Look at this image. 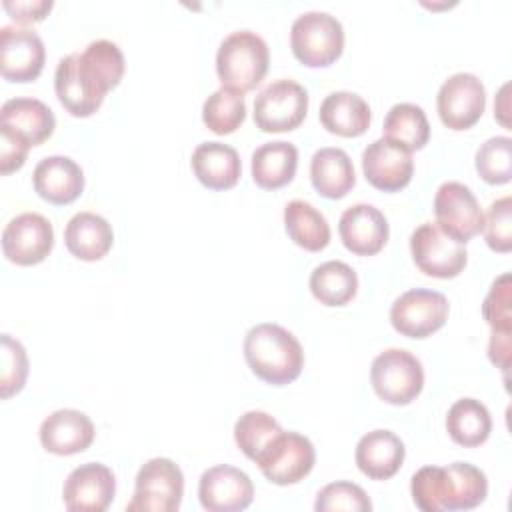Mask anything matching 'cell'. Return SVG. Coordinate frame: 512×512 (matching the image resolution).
<instances>
[{
	"instance_id": "1",
	"label": "cell",
	"mask_w": 512,
	"mask_h": 512,
	"mask_svg": "<svg viewBox=\"0 0 512 512\" xmlns=\"http://www.w3.org/2000/svg\"><path fill=\"white\" fill-rule=\"evenodd\" d=\"M124 76V54L112 40H92L82 52L60 58L54 90L60 104L76 118L92 116L104 96Z\"/></svg>"
},
{
	"instance_id": "2",
	"label": "cell",
	"mask_w": 512,
	"mask_h": 512,
	"mask_svg": "<svg viewBox=\"0 0 512 512\" xmlns=\"http://www.w3.org/2000/svg\"><path fill=\"white\" fill-rule=\"evenodd\" d=\"M244 358L250 370L272 386L290 384L304 366V350L298 338L274 322H260L246 332Z\"/></svg>"
},
{
	"instance_id": "3",
	"label": "cell",
	"mask_w": 512,
	"mask_h": 512,
	"mask_svg": "<svg viewBox=\"0 0 512 512\" xmlns=\"http://www.w3.org/2000/svg\"><path fill=\"white\" fill-rule=\"evenodd\" d=\"M270 52L262 36L252 30L230 32L216 52V74L224 88L254 90L268 72Z\"/></svg>"
},
{
	"instance_id": "4",
	"label": "cell",
	"mask_w": 512,
	"mask_h": 512,
	"mask_svg": "<svg viewBox=\"0 0 512 512\" xmlns=\"http://www.w3.org/2000/svg\"><path fill=\"white\" fill-rule=\"evenodd\" d=\"M290 46L304 66H330L344 50L342 22L322 10L302 12L290 26Z\"/></svg>"
},
{
	"instance_id": "5",
	"label": "cell",
	"mask_w": 512,
	"mask_h": 512,
	"mask_svg": "<svg viewBox=\"0 0 512 512\" xmlns=\"http://www.w3.org/2000/svg\"><path fill=\"white\" fill-rule=\"evenodd\" d=\"M370 382L384 402L402 406L422 392L424 368L412 352L404 348H388L372 360Z\"/></svg>"
},
{
	"instance_id": "6",
	"label": "cell",
	"mask_w": 512,
	"mask_h": 512,
	"mask_svg": "<svg viewBox=\"0 0 512 512\" xmlns=\"http://www.w3.org/2000/svg\"><path fill=\"white\" fill-rule=\"evenodd\" d=\"M184 496V474L170 458H150L136 474L134 496L126 510L176 512Z\"/></svg>"
},
{
	"instance_id": "7",
	"label": "cell",
	"mask_w": 512,
	"mask_h": 512,
	"mask_svg": "<svg viewBox=\"0 0 512 512\" xmlns=\"http://www.w3.org/2000/svg\"><path fill=\"white\" fill-rule=\"evenodd\" d=\"M308 112V92L290 78L264 86L254 98V124L262 132H288L298 128Z\"/></svg>"
},
{
	"instance_id": "8",
	"label": "cell",
	"mask_w": 512,
	"mask_h": 512,
	"mask_svg": "<svg viewBox=\"0 0 512 512\" xmlns=\"http://www.w3.org/2000/svg\"><path fill=\"white\" fill-rule=\"evenodd\" d=\"M254 462L268 482L288 486L310 474L316 462V450L304 434L282 430Z\"/></svg>"
},
{
	"instance_id": "9",
	"label": "cell",
	"mask_w": 512,
	"mask_h": 512,
	"mask_svg": "<svg viewBox=\"0 0 512 512\" xmlns=\"http://www.w3.org/2000/svg\"><path fill=\"white\" fill-rule=\"evenodd\" d=\"M448 298L430 288L402 292L390 306V322L396 332L408 338H426L448 320Z\"/></svg>"
},
{
	"instance_id": "10",
	"label": "cell",
	"mask_w": 512,
	"mask_h": 512,
	"mask_svg": "<svg viewBox=\"0 0 512 512\" xmlns=\"http://www.w3.org/2000/svg\"><path fill=\"white\" fill-rule=\"evenodd\" d=\"M412 260L420 272L432 278H454L466 262V244L450 238L436 222H424L410 234Z\"/></svg>"
},
{
	"instance_id": "11",
	"label": "cell",
	"mask_w": 512,
	"mask_h": 512,
	"mask_svg": "<svg viewBox=\"0 0 512 512\" xmlns=\"http://www.w3.org/2000/svg\"><path fill=\"white\" fill-rule=\"evenodd\" d=\"M436 224L450 238L466 244L482 232L484 212L476 194L462 182H442L434 194Z\"/></svg>"
},
{
	"instance_id": "12",
	"label": "cell",
	"mask_w": 512,
	"mask_h": 512,
	"mask_svg": "<svg viewBox=\"0 0 512 512\" xmlns=\"http://www.w3.org/2000/svg\"><path fill=\"white\" fill-rule=\"evenodd\" d=\"M436 108L442 124L450 130L472 128L486 108V88L470 72L448 76L436 96Z\"/></svg>"
},
{
	"instance_id": "13",
	"label": "cell",
	"mask_w": 512,
	"mask_h": 512,
	"mask_svg": "<svg viewBox=\"0 0 512 512\" xmlns=\"http://www.w3.org/2000/svg\"><path fill=\"white\" fill-rule=\"evenodd\" d=\"M54 246V228L50 220L38 212H22L14 216L2 230V252L18 266L42 262Z\"/></svg>"
},
{
	"instance_id": "14",
	"label": "cell",
	"mask_w": 512,
	"mask_h": 512,
	"mask_svg": "<svg viewBox=\"0 0 512 512\" xmlns=\"http://www.w3.org/2000/svg\"><path fill=\"white\" fill-rule=\"evenodd\" d=\"M46 48L42 38L26 26L0 28V72L10 82L36 80L44 68Z\"/></svg>"
},
{
	"instance_id": "15",
	"label": "cell",
	"mask_w": 512,
	"mask_h": 512,
	"mask_svg": "<svg viewBox=\"0 0 512 512\" xmlns=\"http://www.w3.org/2000/svg\"><path fill=\"white\" fill-rule=\"evenodd\" d=\"M198 498L208 512H240L252 504L254 484L240 468L218 464L202 472Z\"/></svg>"
},
{
	"instance_id": "16",
	"label": "cell",
	"mask_w": 512,
	"mask_h": 512,
	"mask_svg": "<svg viewBox=\"0 0 512 512\" xmlns=\"http://www.w3.org/2000/svg\"><path fill=\"white\" fill-rule=\"evenodd\" d=\"M116 494V478L106 464L86 462L74 468L62 488L70 512H104Z\"/></svg>"
},
{
	"instance_id": "17",
	"label": "cell",
	"mask_w": 512,
	"mask_h": 512,
	"mask_svg": "<svg viewBox=\"0 0 512 512\" xmlns=\"http://www.w3.org/2000/svg\"><path fill=\"white\" fill-rule=\"evenodd\" d=\"M362 170L366 180L374 188L384 192H396L412 180V152L382 136L364 148Z\"/></svg>"
},
{
	"instance_id": "18",
	"label": "cell",
	"mask_w": 512,
	"mask_h": 512,
	"mask_svg": "<svg viewBox=\"0 0 512 512\" xmlns=\"http://www.w3.org/2000/svg\"><path fill=\"white\" fill-rule=\"evenodd\" d=\"M342 244L358 256H372L388 242L390 226L386 216L372 204L348 206L338 220Z\"/></svg>"
},
{
	"instance_id": "19",
	"label": "cell",
	"mask_w": 512,
	"mask_h": 512,
	"mask_svg": "<svg viewBox=\"0 0 512 512\" xmlns=\"http://www.w3.org/2000/svg\"><path fill=\"white\" fill-rule=\"evenodd\" d=\"M38 436L44 450L56 456H72L84 452L92 444L94 424L84 412L62 408L42 420Z\"/></svg>"
},
{
	"instance_id": "20",
	"label": "cell",
	"mask_w": 512,
	"mask_h": 512,
	"mask_svg": "<svg viewBox=\"0 0 512 512\" xmlns=\"http://www.w3.org/2000/svg\"><path fill=\"white\" fill-rule=\"evenodd\" d=\"M32 184L40 198L62 206L74 202L82 194L84 172L70 156H46L36 164Z\"/></svg>"
},
{
	"instance_id": "21",
	"label": "cell",
	"mask_w": 512,
	"mask_h": 512,
	"mask_svg": "<svg viewBox=\"0 0 512 512\" xmlns=\"http://www.w3.org/2000/svg\"><path fill=\"white\" fill-rule=\"evenodd\" d=\"M404 442L392 430H372L356 444V466L370 480L392 478L404 462Z\"/></svg>"
},
{
	"instance_id": "22",
	"label": "cell",
	"mask_w": 512,
	"mask_h": 512,
	"mask_svg": "<svg viewBox=\"0 0 512 512\" xmlns=\"http://www.w3.org/2000/svg\"><path fill=\"white\" fill-rule=\"evenodd\" d=\"M190 164L194 176L210 190L232 188L242 172V162L236 148L218 140L198 144L192 152Z\"/></svg>"
},
{
	"instance_id": "23",
	"label": "cell",
	"mask_w": 512,
	"mask_h": 512,
	"mask_svg": "<svg viewBox=\"0 0 512 512\" xmlns=\"http://www.w3.org/2000/svg\"><path fill=\"white\" fill-rule=\"evenodd\" d=\"M488 496L486 474L470 462L442 466V512L472 510Z\"/></svg>"
},
{
	"instance_id": "24",
	"label": "cell",
	"mask_w": 512,
	"mask_h": 512,
	"mask_svg": "<svg viewBox=\"0 0 512 512\" xmlns=\"http://www.w3.org/2000/svg\"><path fill=\"white\" fill-rule=\"evenodd\" d=\"M318 116L328 132L344 138H356L368 130L372 112L360 94L338 90L330 92L322 100Z\"/></svg>"
},
{
	"instance_id": "25",
	"label": "cell",
	"mask_w": 512,
	"mask_h": 512,
	"mask_svg": "<svg viewBox=\"0 0 512 512\" xmlns=\"http://www.w3.org/2000/svg\"><path fill=\"white\" fill-rule=\"evenodd\" d=\"M64 242L70 254L94 262L108 254L114 242V232L104 216L96 212H78L64 228Z\"/></svg>"
},
{
	"instance_id": "26",
	"label": "cell",
	"mask_w": 512,
	"mask_h": 512,
	"mask_svg": "<svg viewBox=\"0 0 512 512\" xmlns=\"http://www.w3.org/2000/svg\"><path fill=\"white\" fill-rule=\"evenodd\" d=\"M310 180L316 192L324 198H344L356 184L352 158L336 146L320 148L310 160Z\"/></svg>"
},
{
	"instance_id": "27",
	"label": "cell",
	"mask_w": 512,
	"mask_h": 512,
	"mask_svg": "<svg viewBox=\"0 0 512 512\" xmlns=\"http://www.w3.org/2000/svg\"><path fill=\"white\" fill-rule=\"evenodd\" d=\"M0 120L2 126L24 136L30 146H38L48 140L56 128L54 112L42 100L28 96L6 100L0 108Z\"/></svg>"
},
{
	"instance_id": "28",
	"label": "cell",
	"mask_w": 512,
	"mask_h": 512,
	"mask_svg": "<svg viewBox=\"0 0 512 512\" xmlns=\"http://www.w3.org/2000/svg\"><path fill=\"white\" fill-rule=\"evenodd\" d=\"M298 168V148L286 140H274L252 152V180L264 190H276L292 182Z\"/></svg>"
},
{
	"instance_id": "29",
	"label": "cell",
	"mask_w": 512,
	"mask_h": 512,
	"mask_svg": "<svg viewBox=\"0 0 512 512\" xmlns=\"http://www.w3.org/2000/svg\"><path fill=\"white\" fill-rule=\"evenodd\" d=\"M284 228L290 240L308 252H320L330 242L328 220L306 200H290L284 206Z\"/></svg>"
},
{
	"instance_id": "30",
	"label": "cell",
	"mask_w": 512,
	"mask_h": 512,
	"mask_svg": "<svg viewBox=\"0 0 512 512\" xmlns=\"http://www.w3.org/2000/svg\"><path fill=\"white\" fill-rule=\"evenodd\" d=\"M446 430L456 444L474 448L488 440L492 432V416L480 400L460 398L448 408Z\"/></svg>"
},
{
	"instance_id": "31",
	"label": "cell",
	"mask_w": 512,
	"mask_h": 512,
	"mask_svg": "<svg viewBox=\"0 0 512 512\" xmlns=\"http://www.w3.org/2000/svg\"><path fill=\"white\" fill-rule=\"evenodd\" d=\"M312 296L324 306H344L358 290L354 268L342 260H326L318 264L308 280Z\"/></svg>"
},
{
	"instance_id": "32",
	"label": "cell",
	"mask_w": 512,
	"mask_h": 512,
	"mask_svg": "<svg viewBox=\"0 0 512 512\" xmlns=\"http://www.w3.org/2000/svg\"><path fill=\"white\" fill-rule=\"evenodd\" d=\"M384 138L414 152L426 146L430 138V124L426 112L412 102L394 104L384 118Z\"/></svg>"
},
{
	"instance_id": "33",
	"label": "cell",
	"mask_w": 512,
	"mask_h": 512,
	"mask_svg": "<svg viewBox=\"0 0 512 512\" xmlns=\"http://www.w3.org/2000/svg\"><path fill=\"white\" fill-rule=\"evenodd\" d=\"M246 118V102L244 94L218 88L214 90L202 104V120L214 134H230L234 132Z\"/></svg>"
},
{
	"instance_id": "34",
	"label": "cell",
	"mask_w": 512,
	"mask_h": 512,
	"mask_svg": "<svg viewBox=\"0 0 512 512\" xmlns=\"http://www.w3.org/2000/svg\"><path fill=\"white\" fill-rule=\"evenodd\" d=\"M280 432V422L264 410H248L234 424V440L242 454L250 460H256L270 440Z\"/></svg>"
},
{
	"instance_id": "35",
	"label": "cell",
	"mask_w": 512,
	"mask_h": 512,
	"mask_svg": "<svg viewBox=\"0 0 512 512\" xmlns=\"http://www.w3.org/2000/svg\"><path fill=\"white\" fill-rule=\"evenodd\" d=\"M476 172L488 184H506L512 178V140L510 136H492L474 156Z\"/></svg>"
},
{
	"instance_id": "36",
	"label": "cell",
	"mask_w": 512,
	"mask_h": 512,
	"mask_svg": "<svg viewBox=\"0 0 512 512\" xmlns=\"http://www.w3.org/2000/svg\"><path fill=\"white\" fill-rule=\"evenodd\" d=\"M316 512H368L372 510V502L364 488H360L354 482L338 480L326 484L318 494L314 502Z\"/></svg>"
},
{
	"instance_id": "37",
	"label": "cell",
	"mask_w": 512,
	"mask_h": 512,
	"mask_svg": "<svg viewBox=\"0 0 512 512\" xmlns=\"http://www.w3.org/2000/svg\"><path fill=\"white\" fill-rule=\"evenodd\" d=\"M2 374H0V394L10 398L22 390L28 376V356L20 340L10 334H2Z\"/></svg>"
},
{
	"instance_id": "38",
	"label": "cell",
	"mask_w": 512,
	"mask_h": 512,
	"mask_svg": "<svg viewBox=\"0 0 512 512\" xmlns=\"http://www.w3.org/2000/svg\"><path fill=\"white\" fill-rule=\"evenodd\" d=\"M482 234L486 244L496 252H510L512 248V198L502 196L488 206L484 214Z\"/></svg>"
},
{
	"instance_id": "39",
	"label": "cell",
	"mask_w": 512,
	"mask_h": 512,
	"mask_svg": "<svg viewBox=\"0 0 512 512\" xmlns=\"http://www.w3.org/2000/svg\"><path fill=\"white\" fill-rule=\"evenodd\" d=\"M482 316L490 324L492 330H506L512 332V314H510V274H500L484 302H482Z\"/></svg>"
},
{
	"instance_id": "40",
	"label": "cell",
	"mask_w": 512,
	"mask_h": 512,
	"mask_svg": "<svg viewBox=\"0 0 512 512\" xmlns=\"http://www.w3.org/2000/svg\"><path fill=\"white\" fill-rule=\"evenodd\" d=\"M410 494L422 512H442V466H422L416 470Z\"/></svg>"
},
{
	"instance_id": "41",
	"label": "cell",
	"mask_w": 512,
	"mask_h": 512,
	"mask_svg": "<svg viewBox=\"0 0 512 512\" xmlns=\"http://www.w3.org/2000/svg\"><path fill=\"white\" fill-rule=\"evenodd\" d=\"M30 142L8 126H0V172L6 176L26 162Z\"/></svg>"
},
{
	"instance_id": "42",
	"label": "cell",
	"mask_w": 512,
	"mask_h": 512,
	"mask_svg": "<svg viewBox=\"0 0 512 512\" xmlns=\"http://www.w3.org/2000/svg\"><path fill=\"white\" fill-rule=\"evenodd\" d=\"M4 10L20 24L38 22L52 10V0H4Z\"/></svg>"
},
{
	"instance_id": "43",
	"label": "cell",
	"mask_w": 512,
	"mask_h": 512,
	"mask_svg": "<svg viewBox=\"0 0 512 512\" xmlns=\"http://www.w3.org/2000/svg\"><path fill=\"white\" fill-rule=\"evenodd\" d=\"M488 356L500 370H504V372L508 370V364H510V332L492 330L490 342H488Z\"/></svg>"
},
{
	"instance_id": "44",
	"label": "cell",
	"mask_w": 512,
	"mask_h": 512,
	"mask_svg": "<svg viewBox=\"0 0 512 512\" xmlns=\"http://www.w3.org/2000/svg\"><path fill=\"white\" fill-rule=\"evenodd\" d=\"M508 88L510 84H504L494 100V118L504 126L510 128V104H508Z\"/></svg>"
}]
</instances>
